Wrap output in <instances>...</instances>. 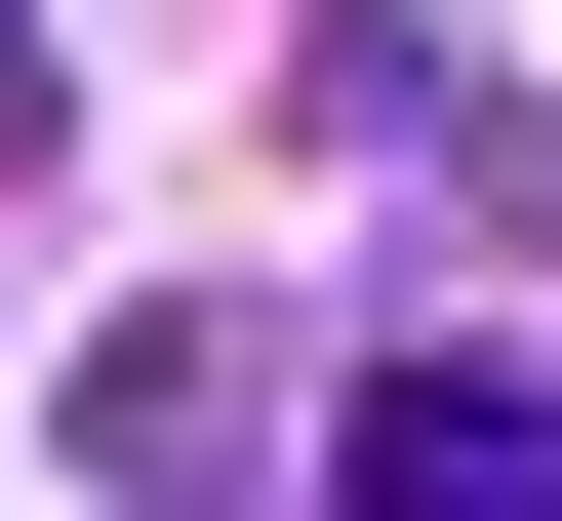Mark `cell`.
I'll return each mask as SVG.
<instances>
[{"mask_svg": "<svg viewBox=\"0 0 562 521\" xmlns=\"http://www.w3.org/2000/svg\"><path fill=\"white\" fill-rule=\"evenodd\" d=\"M322 521H562V361H362L322 401Z\"/></svg>", "mask_w": 562, "mask_h": 521, "instance_id": "cell-1", "label": "cell"}, {"mask_svg": "<svg viewBox=\"0 0 562 521\" xmlns=\"http://www.w3.org/2000/svg\"><path fill=\"white\" fill-rule=\"evenodd\" d=\"M241 441H281V321H121V361H81V482L241 521Z\"/></svg>", "mask_w": 562, "mask_h": 521, "instance_id": "cell-2", "label": "cell"}, {"mask_svg": "<svg viewBox=\"0 0 562 521\" xmlns=\"http://www.w3.org/2000/svg\"><path fill=\"white\" fill-rule=\"evenodd\" d=\"M281 121H322V161H402V201H482V81H442V41H402V0H362V41H322V81H281Z\"/></svg>", "mask_w": 562, "mask_h": 521, "instance_id": "cell-3", "label": "cell"}]
</instances>
